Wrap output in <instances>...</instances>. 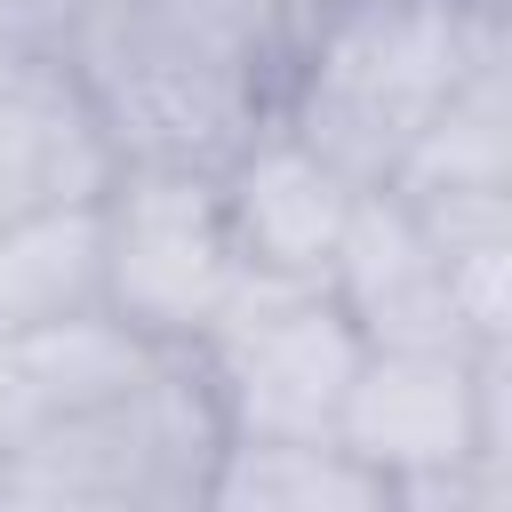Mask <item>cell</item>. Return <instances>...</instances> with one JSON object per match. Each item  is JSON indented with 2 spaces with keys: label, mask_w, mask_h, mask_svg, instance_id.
I'll return each instance as SVG.
<instances>
[{
  "label": "cell",
  "mask_w": 512,
  "mask_h": 512,
  "mask_svg": "<svg viewBox=\"0 0 512 512\" xmlns=\"http://www.w3.org/2000/svg\"><path fill=\"white\" fill-rule=\"evenodd\" d=\"M72 0H0V48H56Z\"/></svg>",
  "instance_id": "4fadbf2b"
},
{
  "label": "cell",
  "mask_w": 512,
  "mask_h": 512,
  "mask_svg": "<svg viewBox=\"0 0 512 512\" xmlns=\"http://www.w3.org/2000/svg\"><path fill=\"white\" fill-rule=\"evenodd\" d=\"M104 312V232L96 200H40L0 216V336Z\"/></svg>",
  "instance_id": "30bf717a"
},
{
  "label": "cell",
  "mask_w": 512,
  "mask_h": 512,
  "mask_svg": "<svg viewBox=\"0 0 512 512\" xmlns=\"http://www.w3.org/2000/svg\"><path fill=\"white\" fill-rule=\"evenodd\" d=\"M312 16H328V8H368V0H304Z\"/></svg>",
  "instance_id": "9a60e30c"
},
{
  "label": "cell",
  "mask_w": 512,
  "mask_h": 512,
  "mask_svg": "<svg viewBox=\"0 0 512 512\" xmlns=\"http://www.w3.org/2000/svg\"><path fill=\"white\" fill-rule=\"evenodd\" d=\"M200 512H392L336 432H232Z\"/></svg>",
  "instance_id": "9c48e42d"
},
{
  "label": "cell",
  "mask_w": 512,
  "mask_h": 512,
  "mask_svg": "<svg viewBox=\"0 0 512 512\" xmlns=\"http://www.w3.org/2000/svg\"><path fill=\"white\" fill-rule=\"evenodd\" d=\"M216 192H224V224L240 240V264L248 272H280V280H320L328 256H336V232L352 216V200L368 184H352L344 168H328L296 128H256L224 168H216Z\"/></svg>",
  "instance_id": "8992f818"
},
{
  "label": "cell",
  "mask_w": 512,
  "mask_h": 512,
  "mask_svg": "<svg viewBox=\"0 0 512 512\" xmlns=\"http://www.w3.org/2000/svg\"><path fill=\"white\" fill-rule=\"evenodd\" d=\"M464 16H480V24H512V0H456Z\"/></svg>",
  "instance_id": "5bb4252c"
},
{
  "label": "cell",
  "mask_w": 512,
  "mask_h": 512,
  "mask_svg": "<svg viewBox=\"0 0 512 512\" xmlns=\"http://www.w3.org/2000/svg\"><path fill=\"white\" fill-rule=\"evenodd\" d=\"M112 144L56 48H0V216L40 200H96Z\"/></svg>",
  "instance_id": "ba28073f"
},
{
  "label": "cell",
  "mask_w": 512,
  "mask_h": 512,
  "mask_svg": "<svg viewBox=\"0 0 512 512\" xmlns=\"http://www.w3.org/2000/svg\"><path fill=\"white\" fill-rule=\"evenodd\" d=\"M224 456V408L192 352H152L104 400H80L0 456V512H200Z\"/></svg>",
  "instance_id": "3957f363"
},
{
  "label": "cell",
  "mask_w": 512,
  "mask_h": 512,
  "mask_svg": "<svg viewBox=\"0 0 512 512\" xmlns=\"http://www.w3.org/2000/svg\"><path fill=\"white\" fill-rule=\"evenodd\" d=\"M232 432H336V408L360 376V328L328 296V280L240 272L216 320L184 344Z\"/></svg>",
  "instance_id": "277c9868"
},
{
  "label": "cell",
  "mask_w": 512,
  "mask_h": 512,
  "mask_svg": "<svg viewBox=\"0 0 512 512\" xmlns=\"http://www.w3.org/2000/svg\"><path fill=\"white\" fill-rule=\"evenodd\" d=\"M96 232H104V312L128 320L144 344L184 352L248 272L216 176L192 168H112V184L96 192Z\"/></svg>",
  "instance_id": "5b68a950"
},
{
  "label": "cell",
  "mask_w": 512,
  "mask_h": 512,
  "mask_svg": "<svg viewBox=\"0 0 512 512\" xmlns=\"http://www.w3.org/2000/svg\"><path fill=\"white\" fill-rule=\"evenodd\" d=\"M400 192H448V184H512V48H488L424 120L408 144Z\"/></svg>",
  "instance_id": "7c38bea8"
},
{
  "label": "cell",
  "mask_w": 512,
  "mask_h": 512,
  "mask_svg": "<svg viewBox=\"0 0 512 512\" xmlns=\"http://www.w3.org/2000/svg\"><path fill=\"white\" fill-rule=\"evenodd\" d=\"M328 296L344 304V320L360 328V344H472L464 312L448 296L440 248L424 240L416 208L392 184H368L336 232L328 256Z\"/></svg>",
  "instance_id": "52a82bcc"
},
{
  "label": "cell",
  "mask_w": 512,
  "mask_h": 512,
  "mask_svg": "<svg viewBox=\"0 0 512 512\" xmlns=\"http://www.w3.org/2000/svg\"><path fill=\"white\" fill-rule=\"evenodd\" d=\"M512 48V24H480L456 0H368L312 16L288 80L280 128H296L352 184H392L440 96L488 56Z\"/></svg>",
  "instance_id": "7a4b0ae2"
},
{
  "label": "cell",
  "mask_w": 512,
  "mask_h": 512,
  "mask_svg": "<svg viewBox=\"0 0 512 512\" xmlns=\"http://www.w3.org/2000/svg\"><path fill=\"white\" fill-rule=\"evenodd\" d=\"M304 32V0H72L56 56L88 96L112 168L216 176L280 120Z\"/></svg>",
  "instance_id": "6da1fadb"
},
{
  "label": "cell",
  "mask_w": 512,
  "mask_h": 512,
  "mask_svg": "<svg viewBox=\"0 0 512 512\" xmlns=\"http://www.w3.org/2000/svg\"><path fill=\"white\" fill-rule=\"evenodd\" d=\"M400 200L416 208L424 240L440 248L464 336L512 344V184H448V192H400Z\"/></svg>",
  "instance_id": "8fae6325"
}]
</instances>
